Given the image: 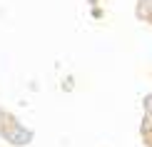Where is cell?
Listing matches in <instances>:
<instances>
[{"label": "cell", "mask_w": 152, "mask_h": 147, "mask_svg": "<svg viewBox=\"0 0 152 147\" xmlns=\"http://www.w3.org/2000/svg\"><path fill=\"white\" fill-rule=\"evenodd\" d=\"M0 137H3L8 145H12V147H25V145L33 142L35 135H33L30 127L18 122L15 115H10L8 110L0 107Z\"/></svg>", "instance_id": "6da1fadb"}, {"label": "cell", "mask_w": 152, "mask_h": 147, "mask_svg": "<svg viewBox=\"0 0 152 147\" xmlns=\"http://www.w3.org/2000/svg\"><path fill=\"white\" fill-rule=\"evenodd\" d=\"M135 12L142 23H152V0H137Z\"/></svg>", "instance_id": "7a4b0ae2"}, {"label": "cell", "mask_w": 152, "mask_h": 147, "mask_svg": "<svg viewBox=\"0 0 152 147\" xmlns=\"http://www.w3.org/2000/svg\"><path fill=\"white\" fill-rule=\"evenodd\" d=\"M140 135H142V142H145V147H152V117H147V115L142 117Z\"/></svg>", "instance_id": "3957f363"}, {"label": "cell", "mask_w": 152, "mask_h": 147, "mask_svg": "<svg viewBox=\"0 0 152 147\" xmlns=\"http://www.w3.org/2000/svg\"><path fill=\"white\" fill-rule=\"evenodd\" d=\"M142 107H145V115L152 117V92H147V95L142 97Z\"/></svg>", "instance_id": "277c9868"}, {"label": "cell", "mask_w": 152, "mask_h": 147, "mask_svg": "<svg viewBox=\"0 0 152 147\" xmlns=\"http://www.w3.org/2000/svg\"><path fill=\"white\" fill-rule=\"evenodd\" d=\"M87 3H90V5H97V3H100V0H87Z\"/></svg>", "instance_id": "5b68a950"}, {"label": "cell", "mask_w": 152, "mask_h": 147, "mask_svg": "<svg viewBox=\"0 0 152 147\" xmlns=\"http://www.w3.org/2000/svg\"><path fill=\"white\" fill-rule=\"evenodd\" d=\"M150 25H152V23H150Z\"/></svg>", "instance_id": "8992f818"}]
</instances>
